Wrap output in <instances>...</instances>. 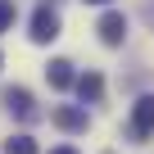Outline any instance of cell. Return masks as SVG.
<instances>
[{
    "mask_svg": "<svg viewBox=\"0 0 154 154\" xmlns=\"http://www.w3.org/2000/svg\"><path fill=\"white\" fill-rule=\"evenodd\" d=\"M154 136V95H140L131 104V118H127V140L131 145H145Z\"/></svg>",
    "mask_w": 154,
    "mask_h": 154,
    "instance_id": "cell-1",
    "label": "cell"
},
{
    "mask_svg": "<svg viewBox=\"0 0 154 154\" xmlns=\"http://www.w3.org/2000/svg\"><path fill=\"white\" fill-rule=\"evenodd\" d=\"M54 36H59V14L50 5H36V14H32V41L36 45H50Z\"/></svg>",
    "mask_w": 154,
    "mask_h": 154,
    "instance_id": "cell-2",
    "label": "cell"
},
{
    "mask_svg": "<svg viewBox=\"0 0 154 154\" xmlns=\"http://www.w3.org/2000/svg\"><path fill=\"white\" fill-rule=\"evenodd\" d=\"M0 104H5L14 118H36V104H32V91L27 86H5V91H0Z\"/></svg>",
    "mask_w": 154,
    "mask_h": 154,
    "instance_id": "cell-3",
    "label": "cell"
},
{
    "mask_svg": "<svg viewBox=\"0 0 154 154\" xmlns=\"http://www.w3.org/2000/svg\"><path fill=\"white\" fill-rule=\"evenodd\" d=\"M54 127H59V131H72V136L86 131V127H91L86 104H59V109H54Z\"/></svg>",
    "mask_w": 154,
    "mask_h": 154,
    "instance_id": "cell-4",
    "label": "cell"
},
{
    "mask_svg": "<svg viewBox=\"0 0 154 154\" xmlns=\"http://www.w3.org/2000/svg\"><path fill=\"white\" fill-rule=\"evenodd\" d=\"M95 32H100V41L113 50V45H122V41H127V18H122L118 9H109V14L95 23Z\"/></svg>",
    "mask_w": 154,
    "mask_h": 154,
    "instance_id": "cell-5",
    "label": "cell"
},
{
    "mask_svg": "<svg viewBox=\"0 0 154 154\" xmlns=\"http://www.w3.org/2000/svg\"><path fill=\"white\" fill-rule=\"evenodd\" d=\"M72 86H77V95H82V104H100L104 100V77L100 72H82Z\"/></svg>",
    "mask_w": 154,
    "mask_h": 154,
    "instance_id": "cell-6",
    "label": "cell"
},
{
    "mask_svg": "<svg viewBox=\"0 0 154 154\" xmlns=\"http://www.w3.org/2000/svg\"><path fill=\"white\" fill-rule=\"evenodd\" d=\"M45 82H50L54 91H68V86L77 82V72H72L68 59H50V63H45Z\"/></svg>",
    "mask_w": 154,
    "mask_h": 154,
    "instance_id": "cell-7",
    "label": "cell"
},
{
    "mask_svg": "<svg viewBox=\"0 0 154 154\" xmlns=\"http://www.w3.org/2000/svg\"><path fill=\"white\" fill-rule=\"evenodd\" d=\"M5 154H41V149H36V140H32L27 131H18V136L5 140Z\"/></svg>",
    "mask_w": 154,
    "mask_h": 154,
    "instance_id": "cell-8",
    "label": "cell"
},
{
    "mask_svg": "<svg viewBox=\"0 0 154 154\" xmlns=\"http://www.w3.org/2000/svg\"><path fill=\"white\" fill-rule=\"evenodd\" d=\"M14 18H18V5H14V0H0V32H9Z\"/></svg>",
    "mask_w": 154,
    "mask_h": 154,
    "instance_id": "cell-9",
    "label": "cell"
},
{
    "mask_svg": "<svg viewBox=\"0 0 154 154\" xmlns=\"http://www.w3.org/2000/svg\"><path fill=\"white\" fill-rule=\"evenodd\" d=\"M50 154H77V149H72V145H59V149H50Z\"/></svg>",
    "mask_w": 154,
    "mask_h": 154,
    "instance_id": "cell-10",
    "label": "cell"
},
{
    "mask_svg": "<svg viewBox=\"0 0 154 154\" xmlns=\"http://www.w3.org/2000/svg\"><path fill=\"white\" fill-rule=\"evenodd\" d=\"M86 5H113V0H86Z\"/></svg>",
    "mask_w": 154,
    "mask_h": 154,
    "instance_id": "cell-11",
    "label": "cell"
},
{
    "mask_svg": "<svg viewBox=\"0 0 154 154\" xmlns=\"http://www.w3.org/2000/svg\"><path fill=\"white\" fill-rule=\"evenodd\" d=\"M0 63H5V54H0Z\"/></svg>",
    "mask_w": 154,
    "mask_h": 154,
    "instance_id": "cell-12",
    "label": "cell"
}]
</instances>
